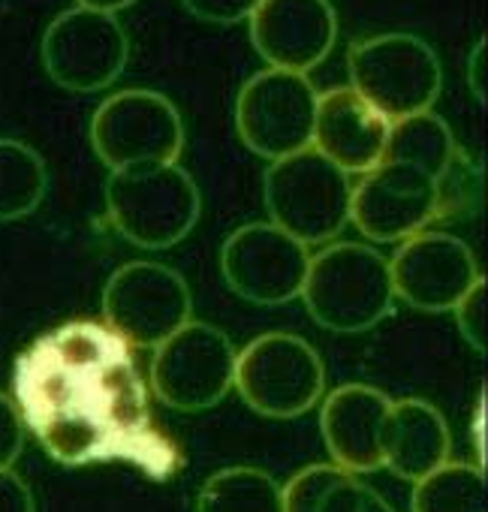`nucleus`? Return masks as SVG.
Segmentation results:
<instances>
[{
    "mask_svg": "<svg viewBox=\"0 0 488 512\" xmlns=\"http://www.w3.org/2000/svg\"><path fill=\"white\" fill-rule=\"evenodd\" d=\"M25 431L64 467L124 461L154 482L184 467V449L157 425L136 350L103 320H73L34 338L13 365Z\"/></svg>",
    "mask_w": 488,
    "mask_h": 512,
    "instance_id": "nucleus-1",
    "label": "nucleus"
},
{
    "mask_svg": "<svg viewBox=\"0 0 488 512\" xmlns=\"http://www.w3.org/2000/svg\"><path fill=\"white\" fill-rule=\"evenodd\" d=\"M299 299L320 329L338 335L368 332L395 308L389 260L371 244L332 241L311 256Z\"/></svg>",
    "mask_w": 488,
    "mask_h": 512,
    "instance_id": "nucleus-2",
    "label": "nucleus"
},
{
    "mask_svg": "<svg viewBox=\"0 0 488 512\" xmlns=\"http://www.w3.org/2000/svg\"><path fill=\"white\" fill-rule=\"evenodd\" d=\"M106 211L118 235L142 250H166L184 241L202 211V196L178 163L109 172Z\"/></svg>",
    "mask_w": 488,
    "mask_h": 512,
    "instance_id": "nucleus-3",
    "label": "nucleus"
},
{
    "mask_svg": "<svg viewBox=\"0 0 488 512\" xmlns=\"http://www.w3.org/2000/svg\"><path fill=\"white\" fill-rule=\"evenodd\" d=\"M350 88L389 124L431 112L443 88L437 52L413 34H377L347 52Z\"/></svg>",
    "mask_w": 488,
    "mask_h": 512,
    "instance_id": "nucleus-4",
    "label": "nucleus"
},
{
    "mask_svg": "<svg viewBox=\"0 0 488 512\" xmlns=\"http://www.w3.org/2000/svg\"><path fill=\"white\" fill-rule=\"evenodd\" d=\"M269 223L311 244H332L350 223L353 181L314 148L275 160L263 178Z\"/></svg>",
    "mask_w": 488,
    "mask_h": 512,
    "instance_id": "nucleus-5",
    "label": "nucleus"
},
{
    "mask_svg": "<svg viewBox=\"0 0 488 512\" xmlns=\"http://www.w3.org/2000/svg\"><path fill=\"white\" fill-rule=\"evenodd\" d=\"M232 386L266 419H299L326 395V365L305 338L269 332L235 356Z\"/></svg>",
    "mask_w": 488,
    "mask_h": 512,
    "instance_id": "nucleus-6",
    "label": "nucleus"
},
{
    "mask_svg": "<svg viewBox=\"0 0 488 512\" xmlns=\"http://www.w3.org/2000/svg\"><path fill=\"white\" fill-rule=\"evenodd\" d=\"M91 148L109 172L178 163L184 151L181 112L160 91H118L91 118Z\"/></svg>",
    "mask_w": 488,
    "mask_h": 512,
    "instance_id": "nucleus-7",
    "label": "nucleus"
},
{
    "mask_svg": "<svg viewBox=\"0 0 488 512\" xmlns=\"http://www.w3.org/2000/svg\"><path fill=\"white\" fill-rule=\"evenodd\" d=\"M458 214L464 211L431 175L395 160H380L365 172L350 199V223L377 244H401L434 220Z\"/></svg>",
    "mask_w": 488,
    "mask_h": 512,
    "instance_id": "nucleus-8",
    "label": "nucleus"
},
{
    "mask_svg": "<svg viewBox=\"0 0 488 512\" xmlns=\"http://www.w3.org/2000/svg\"><path fill=\"white\" fill-rule=\"evenodd\" d=\"M190 317V287L163 263H127L115 269L103 287V323L133 350H157L178 329H184Z\"/></svg>",
    "mask_w": 488,
    "mask_h": 512,
    "instance_id": "nucleus-9",
    "label": "nucleus"
},
{
    "mask_svg": "<svg viewBox=\"0 0 488 512\" xmlns=\"http://www.w3.org/2000/svg\"><path fill=\"white\" fill-rule=\"evenodd\" d=\"M235 344L211 323H187L154 350L151 392L178 413L217 407L235 383Z\"/></svg>",
    "mask_w": 488,
    "mask_h": 512,
    "instance_id": "nucleus-10",
    "label": "nucleus"
},
{
    "mask_svg": "<svg viewBox=\"0 0 488 512\" xmlns=\"http://www.w3.org/2000/svg\"><path fill=\"white\" fill-rule=\"evenodd\" d=\"M317 88L308 76L260 70L235 97V130L241 142L263 160H284L311 148Z\"/></svg>",
    "mask_w": 488,
    "mask_h": 512,
    "instance_id": "nucleus-11",
    "label": "nucleus"
},
{
    "mask_svg": "<svg viewBox=\"0 0 488 512\" xmlns=\"http://www.w3.org/2000/svg\"><path fill=\"white\" fill-rule=\"evenodd\" d=\"M40 58L49 79L73 94L106 91L130 61V37L118 16L97 10H64L43 34Z\"/></svg>",
    "mask_w": 488,
    "mask_h": 512,
    "instance_id": "nucleus-12",
    "label": "nucleus"
},
{
    "mask_svg": "<svg viewBox=\"0 0 488 512\" xmlns=\"http://www.w3.org/2000/svg\"><path fill=\"white\" fill-rule=\"evenodd\" d=\"M311 250L269 220L238 226L220 247L226 287L251 305L278 308L302 296Z\"/></svg>",
    "mask_w": 488,
    "mask_h": 512,
    "instance_id": "nucleus-13",
    "label": "nucleus"
},
{
    "mask_svg": "<svg viewBox=\"0 0 488 512\" xmlns=\"http://www.w3.org/2000/svg\"><path fill=\"white\" fill-rule=\"evenodd\" d=\"M389 275L395 299L425 314L452 311L482 278L473 250L461 238L437 229L401 241L389 260Z\"/></svg>",
    "mask_w": 488,
    "mask_h": 512,
    "instance_id": "nucleus-14",
    "label": "nucleus"
},
{
    "mask_svg": "<svg viewBox=\"0 0 488 512\" xmlns=\"http://www.w3.org/2000/svg\"><path fill=\"white\" fill-rule=\"evenodd\" d=\"M248 25L260 58L299 76L317 70L338 40V13L329 0H260Z\"/></svg>",
    "mask_w": 488,
    "mask_h": 512,
    "instance_id": "nucleus-15",
    "label": "nucleus"
},
{
    "mask_svg": "<svg viewBox=\"0 0 488 512\" xmlns=\"http://www.w3.org/2000/svg\"><path fill=\"white\" fill-rule=\"evenodd\" d=\"M389 410L392 398L374 386L344 383L332 389L320 410V431L332 464L350 476L380 470Z\"/></svg>",
    "mask_w": 488,
    "mask_h": 512,
    "instance_id": "nucleus-16",
    "label": "nucleus"
},
{
    "mask_svg": "<svg viewBox=\"0 0 488 512\" xmlns=\"http://www.w3.org/2000/svg\"><path fill=\"white\" fill-rule=\"evenodd\" d=\"M386 139L389 121L374 112L350 85L332 88L317 97L311 148L335 163L341 172H371L386 154Z\"/></svg>",
    "mask_w": 488,
    "mask_h": 512,
    "instance_id": "nucleus-17",
    "label": "nucleus"
},
{
    "mask_svg": "<svg viewBox=\"0 0 488 512\" xmlns=\"http://www.w3.org/2000/svg\"><path fill=\"white\" fill-rule=\"evenodd\" d=\"M383 160L410 163L422 169L452 196V202L461 211L479 202L482 175L470 163V157L458 148L449 124L434 112H422V115L389 124Z\"/></svg>",
    "mask_w": 488,
    "mask_h": 512,
    "instance_id": "nucleus-18",
    "label": "nucleus"
},
{
    "mask_svg": "<svg viewBox=\"0 0 488 512\" xmlns=\"http://www.w3.org/2000/svg\"><path fill=\"white\" fill-rule=\"evenodd\" d=\"M452 434L443 413L422 398L392 401L383 431V467L398 479L419 482L449 461Z\"/></svg>",
    "mask_w": 488,
    "mask_h": 512,
    "instance_id": "nucleus-19",
    "label": "nucleus"
},
{
    "mask_svg": "<svg viewBox=\"0 0 488 512\" xmlns=\"http://www.w3.org/2000/svg\"><path fill=\"white\" fill-rule=\"evenodd\" d=\"M49 193V166L37 148L0 136V223L34 214Z\"/></svg>",
    "mask_w": 488,
    "mask_h": 512,
    "instance_id": "nucleus-20",
    "label": "nucleus"
},
{
    "mask_svg": "<svg viewBox=\"0 0 488 512\" xmlns=\"http://www.w3.org/2000/svg\"><path fill=\"white\" fill-rule=\"evenodd\" d=\"M196 512H284L281 485L260 467H226L205 479Z\"/></svg>",
    "mask_w": 488,
    "mask_h": 512,
    "instance_id": "nucleus-21",
    "label": "nucleus"
},
{
    "mask_svg": "<svg viewBox=\"0 0 488 512\" xmlns=\"http://www.w3.org/2000/svg\"><path fill=\"white\" fill-rule=\"evenodd\" d=\"M410 512H485V470L467 461H446L413 482Z\"/></svg>",
    "mask_w": 488,
    "mask_h": 512,
    "instance_id": "nucleus-22",
    "label": "nucleus"
},
{
    "mask_svg": "<svg viewBox=\"0 0 488 512\" xmlns=\"http://www.w3.org/2000/svg\"><path fill=\"white\" fill-rule=\"evenodd\" d=\"M452 311H455V323L467 347L485 356V278H479Z\"/></svg>",
    "mask_w": 488,
    "mask_h": 512,
    "instance_id": "nucleus-23",
    "label": "nucleus"
},
{
    "mask_svg": "<svg viewBox=\"0 0 488 512\" xmlns=\"http://www.w3.org/2000/svg\"><path fill=\"white\" fill-rule=\"evenodd\" d=\"M260 0H181V7L208 25H238L248 22Z\"/></svg>",
    "mask_w": 488,
    "mask_h": 512,
    "instance_id": "nucleus-24",
    "label": "nucleus"
},
{
    "mask_svg": "<svg viewBox=\"0 0 488 512\" xmlns=\"http://www.w3.org/2000/svg\"><path fill=\"white\" fill-rule=\"evenodd\" d=\"M25 449V422L10 395L0 392V470H13Z\"/></svg>",
    "mask_w": 488,
    "mask_h": 512,
    "instance_id": "nucleus-25",
    "label": "nucleus"
},
{
    "mask_svg": "<svg viewBox=\"0 0 488 512\" xmlns=\"http://www.w3.org/2000/svg\"><path fill=\"white\" fill-rule=\"evenodd\" d=\"M0 512H37L34 491L16 470H0Z\"/></svg>",
    "mask_w": 488,
    "mask_h": 512,
    "instance_id": "nucleus-26",
    "label": "nucleus"
},
{
    "mask_svg": "<svg viewBox=\"0 0 488 512\" xmlns=\"http://www.w3.org/2000/svg\"><path fill=\"white\" fill-rule=\"evenodd\" d=\"M467 82L470 91L479 103H485V40L476 43V49L470 52V64H467Z\"/></svg>",
    "mask_w": 488,
    "mask_h": 512,
    "instance_id": "nucleus-27",
    "label": "nucleus"
},
{
    "mask_svg": "<svg viewBox=\"0 0 488 512\" xmlns=\"http://www.w3.org/2000/svg\"><path fill=\"white\" fill-rule=\"evenodd\" d=\"M133 4L136 0H76V7H82V10H97V13H109V16H115Z\"/></svg>",
    "mask_w": 488,
    "mask_h": 512,
    "instance_id": "nucleus-28",
    "label": "nucleus"
},
{
    "mask_svg": "<svg viewBox=\"0 0 488 512\" xmlns=\"http://www.w3.org/2000/svg\"><path fill=\"white\" fill-rule=\"evenodd\" d=\"M359 512H395V509L386 503V497H380V491H374V488L368 485V491H365V497H362Z\"/></svg>",
    "mask_w": 488,
    "mask_h": 512,
    "instance_id": "nucleus-29",
    "label": "nucleus"
},
{
    "mask_svg": "<svg viewBox=\"0 0 488 512\" xmlns=\"http://www.w3.org/2000/svg\"><path fill=\"white\" fill-rule=\"evenodd\" d=\"M482 413H485V398H479V413L473 416V446L479 449V464H482V458H485V434H482L485 419H482Z\"/></svg>",
    "mask_w": 488,
    "mask_h": 512,
    "instance_id": "nucleus-30",
    "label": "nucleus"
}]
</instances>
